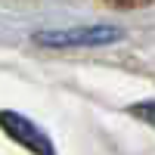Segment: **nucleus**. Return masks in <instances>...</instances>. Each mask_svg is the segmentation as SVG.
Segmentation results:
<instances>
[{"label": "nucleus", "instance_id": "f257e3e1", "mask_svg": "<svg viewBox=\"0 0 155 155\" xmlns=\"http://www.w3.org/2000/svg\"><path fill=\"white\" fill-rule=\"evenodd\" d=\"M118 37H121V28H115V25H84V28H62V31H37V34H31V41L37 47L71 50V47L115 44Z\"/></svg>", "mask_w": 155, "mask_h": 155}, {"label": "nucleus", "instance_id": "f03ea898", "mask_svg": "<svg viewBox=\"0 0 155 155\" xmlns=\"http://www.w3.org/2000/svg\"><path fill=\"white\" fill-rule=\"evenodd\" d=\"M0 130H3L12 143H19L22 149H28V152H34V155H56L50 137H47L34 121H28L25 115L12 112V109H3V112H0Z\"/></svg>", "mask_w": 155, "mask_h": 155}, {"label": "nucleus", "instance_id": "7ed1b4c3", "mask_svg": "<svg viewBox=\"0 0 155 155\" xmlns=\"http://www.w3.org/2000/svg\"><path fill=\"white\" fill-rule=\"evenodd\" d=\"M127 112H130L134 118H143V121H149L155 127V102H137V106H130Z\"/></svg>", "mask_w": 155, "mask_h": 155}]
</instances>
